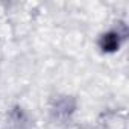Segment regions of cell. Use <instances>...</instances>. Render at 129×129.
<instances>
[{"label": "cell", "mask_w": 129, "mask_h": 129, "mask_svg": "<svg viewBox=\"0 0 129 129\" xmlns=\"http://www.w3.org/2000/svg\"><path fill=\"white\" fill-rule=\"evenodd\" d=\"M126 35H127V30H126L124 24L111 27V29L105 30L103 34H100V37L97 40V47L103 55H114L120 50L121 44L126 40Z\"/></svg>", "instance_id": "obj_1"}, {"label": "cell", "mask_w": 129, "mask_h": 129, "mask_svg": "<svg viewBox=\"0 0 129 129\" xmlns=\"http://www.w3.org/2000/svg\"><path fill=\"white\" fill-rule=\"evenodd\" d=\"M76 99L72 96H58L53 100V105L50 108V112L55 120L67 121L72 118V115L76 112Z\"/></svg>", "instance_id": "obj_2"}, {"label": "cell", "mask_w": 129, "mask_h": 129, "mask_svg": "<svg viewBox=\"0 0 129 129\" xmlns=\"http://www.w3.org/2000/svg\"><path fill=\"white\" fill-rule=\"evenodd\" d=\"M3 129H29L27 112L21 106H14L8 114Z\"/></svg>", "instance_id": "obj_3"}]
</instances>
